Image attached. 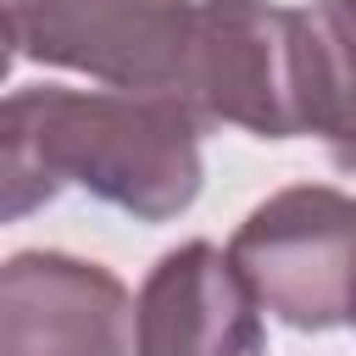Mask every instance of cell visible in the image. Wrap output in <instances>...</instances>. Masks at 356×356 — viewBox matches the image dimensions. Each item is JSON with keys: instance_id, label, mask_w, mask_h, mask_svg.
<instances>
[{"instance_id": "6da1fadb", "label": "cell", "mask_w": 356, "mask_h": 356, "mask_svg": "<svg viewBox=\"0 0 356 356\" xmlns=\"http://www.w3.org/2000/svg\"><path fill=\"white\" fill-rule=\"evenodd\" d=\"M200 128L206 117L184 95L11 89L0 111V211L17 222L78 184L134 222H172L206 178Z\"/></svg>"}, {"instance_id": "7a4b0ae2", "label": "cell", "mask_w": 356, "mask_h": 356, "mask_svg": "<svg viewBox=\"0 0 356 356\" xmlns=\"http://www.w3.org/2000/svg\"><path fill=\"white\" fill-rule=\"evenodd\" d=\"M184 100L256 139H300L317 117V44L306 6L200 0Z\"/></svg>"}, {"instance_id": "3957f363", "label": "cell", "mask_w": 356, "mask_h": 356, "mask_svg": "<svg viewBox=\"0 0 356 356\" xmlns=\"http://www.w3.org/2000/svg\"><path fill=\"white\" fill-rule=\"evenodd\" d=\"M228 256L261 312L300 334H328L350 323L356 306V195L289 184L250 206L228 239Z\"/></svg>"}, {"instance_id": "277c9868", "label": "cell", "mask_w": 356, "mask_h": 356, "mask_svg": "<svg viewBox=\"0 0 356 356\" xmlns=\"http://www.w3.org/2000/svg\"><path fill=\"white\" fill-rule=\"evenodd\" d=\"M200 0H6L17 61L89 72L134 95H184Z\"/></svg>"}, {"instance_id": "5b68a950", "label": "cell", "mask_w": 356, "mask_h": 356, "mask_svg": "<svg viewBox=\"0 0 356 356\" xmlns=\"http://www.w3.org/2000/svg\"><path fill=\"white\" fill-rule=\"evenodd\" d=\"M0 356H134L128 284L67 250H17L0 267Z\"/></svg>"}, {"instance_id": "8992f818", "label": "cell", "mask_w": 356, "mask_h": 356, "mask_svg": "<svg viewBox=\"0 0 356 356\" xmlns=\"http://www.w3.org/2000/svg\"><path fill=\"white\" fill-rule=\"evenodd\" d=\"M261 300L211 239L167 250L134 300V356H261Z\"/></svg>"}, {"instance_id": "52a82bcc", "label": "cell", "mask_w": 356, "mask_h": 356, "mask_svg": "<svg viewBox=\"0 0 356 356\" xmlns=\"http://www.w3.org/2000/svg\"><path fill=\"white\" fill-rule=\"evenodd\" d=\"M312 44H317V117L312 134L328 145L334 167L356 178V28L339 0H312Z\"/></svg>"}, {"instance_id": "ba28073f", "label": "cell", "mask_w": 356, "mask_h": 356, "mask_svg": "<svg viewBox=\"0 0 356 356\" xmlns=\"http://www.w3.org/2000/svg\"><path fill=\"white\" fill-rule=\"evenodd\" d=\"M339 11H345V22L356 28V0H339Z\"/></svg>"}, {"instance_id": "9c48e42d", "label": "cell", "mask_w": 356, "mask_h": 356, "mask_svg": "<svg viewBox=\"0 0 356 356\" xmlns=\"http://www.w3.org/2000/svg\"><path fill=\"white\" fill-rule=\"evenodd\" d=\"M350 323H356V306H350Z\"/></svg>"}]
</instances>
